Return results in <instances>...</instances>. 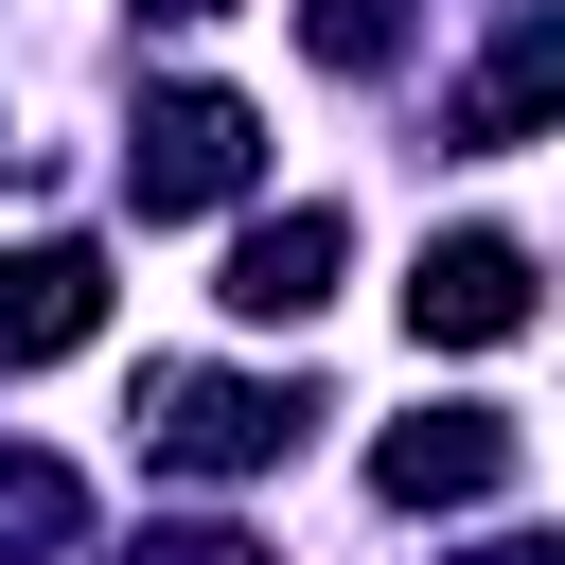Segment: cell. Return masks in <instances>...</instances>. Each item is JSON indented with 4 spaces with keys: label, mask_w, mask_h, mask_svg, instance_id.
Instances as JSON below:
<instances>
[{
    "label": "cell",
    "mask_w": 565,
    "mask_h": 565,
    "mask_svg": "<svg viewBox=\"0 0 565 565\" xmlns=\"http://www.w3.org/2000/svg\"><path fill=\"white\" fill-rule=\"evenodd\" d=\"M88 335H106V247H71V230L0 247V371H53Z\"/></svg>",
    "instance_id": "cell-5"
},
{
    "label": "cell",
    "mask_w": 565,
    "mask_h": 565,
    "mask_svg": "<svg viewBox=\"0 0 565 565\" xmlns=\"http://www.w3.org/2000/svg\"><path fill=\"white\" fill-rule=\"evenodd\" d=\"M406 335H424V353H494V335H530V247H512V230H441V247L406 265Z\"/></svg>",
    "instance_id": "cell-4"
},
{
    "label": "cell",
    "mask_w": 565,
    "mask_h": 565,
    "mask_svg": "<svg viewBox=\"0 0 565 565\" xmlns=\"http://www.w3.org/2000/svg\"><path fill=\"white\" fill-rule=\"evenodd\" d=\"M547 106H565V18H512V35H494V71L459 88V124H441V141H459V159H512Z\"/></svg>",
    "instance_id": "cell-6"
},
{
    "label": "cell",
    "mask_w": 565,
    "mask_h": 565,
    "mask_svg": "<svg viewBox=\"0 0 565 565\" xmlns=\"http://www.w3.org/2000/svg\"><path fill=\"white\" fill-rule=\"evenodd\" d=\"M335 247H353V230L300 194V212H265V230L230 247V282H212V300H230V318H318V300H335Z\"/></svg>",
    "instance_id": "cell-7"
},
{
    "label": "cell",
    "mask_w": 565,
    "mask_h": 565,
    "mask_svg": "<svg viewBox=\"0 0 565 565\" xmlns=\"http://www.w3.org/2000/svg\"><path fill=\"white\" fill-rule=\"evenodd\" d=\"M141 18H230V0H141Z\"/></svg>",
    "instance_id": "cell-11"
},
{
    "label": "cell",
    "mask_w": 565,
    "mask_h": 565,
    "mask_svg": "<svg viewBox=\"0 0 565 565\" xmlns=\"http://www.w3.org/2000/svg\"><path fill=\"white\" fill-rule=\"evenodd\" d=\"M512 477H530V424H512V406H424V424L371 441V494H388V512H477V494H512Z\"/></svg>",
    "instance_id": "cell-3"
},
{
    "label": "cell",
    "mask_w": 565,
    "mask_h": 565,
    "mask_svg": "<svg viewBox=\"0 0 565 565\" xmlns=\"http://www.w3.org/2000/svg\"><path fill=\"white\" fill-rule=\"evenodd\" d=\"M71 547H88V477L18 441V459H0V565H71Z\"/></svg>",
    "instance_id": "cell-8"
},
{
    "label": "cell",
    "mask_w": 565,
    "mask_h": 565,
    "mask_svg": "<svg viewBox=\"0 0 565 565\" xmlns=\"http://www.w3.org/2000/svg\"><path fill=\"white\" fill-rule=\"evenodd\" d=\"M300 53L318 71H388L406 53V0H300Z\"/></svg>",
    "instance_id": "cell-9"
},
{
    "label": "cell",
    "mask_w": 565,
    "mask_h": 565,
    "mask_svg": "<svg viewBox=\"0 0 565 565\" xmlns=\"http://www.w3.org/2000/svg\"><path fill=\"white\" fill-rule=\"evenodd\" d=\"M318 406L300 388H247V371H141V459L159 477H265Z\"/></svg>",
    "instance_id": "cell-2"
},
{
    "label": "cell",
    "mask_w": 565,
    "mask_h": 565,
    "mask_svg": "<svg viewBox=\"0 0 565 565\" xmlns=\"http://www.w3.org/2000/svg\"><path fill=\"white\" fill-rule=\"evenodd\" d=\"M477 565H565V547H547V530H494V547H477Z\"/></svg>",
    "instance_id": "cell-10"
},
{
    "label": "cell",
    "mask_w": 565,
    "mask_h": 565,
    "mask_svg": "<svg viewBox=\"0 0 565 565\" xmlns=\"http://www.w3.org/2000/svg\"><path fill=\"white\" fill-rule=\"evenodd\" d=\"M247 177H265L247 88H141V124H124V194L141 212H230Z\"/></svg>",
    "instance_id": "cell-1"
}]
</instances>
